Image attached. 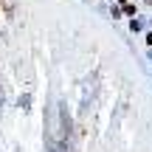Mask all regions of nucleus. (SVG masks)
<instances>
[{"label": "nucleus", "instance_id": "f257e3e1", "mask_svg": "<svg viewBox=\"0 0 152 152\" xmlns=\"http://www.w3.org/2000/svg\"><path fill=\"white\" fill-rule=\"evenodd\" d=\"M135 11H138V9H135V6H132V3H124V14H130V17H132V14H135Z\"/></svg>", "mask_w": 152, "mask_h": 152}, {"label": "nucleus", "instance_id": "f03ea898", "mask_svg": "<svg viewBox=\"0 0 152 152\" xmlns=\"http://www.w3.org/2000/svg\"><path fill=\"white\" fill-rule=\"evenodd\" d=\"M147 45H152V31H149V34H147Z\"/></svg>", "mask_w": 152, "mask_h": 152}]
</instances>
